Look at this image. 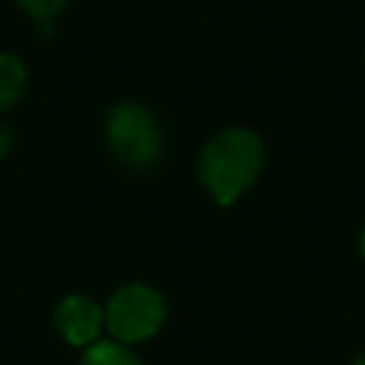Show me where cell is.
Wrapping results in <instances>:
<instances>
[{"label": "cell", "instance_id": "1", "mask_svg": "<svg viewBox=\"0 0 365 365\" xmlns=\"http://www.w3.org/2000/svg\"><path fill=\"white\" fill-rule=\"evenodd\" d=\"M265 165V145L254 128L228 125L217 131L197 157V177L217 205H234L254 188Z\"/></svg>", "mask_w": 365, "mask_h": 365}, {"label": "cell", "instance_id": "2", "mask_svg": "<svg viewBox=\"0 0 365 365\" xmlns=\"http://www.w3.org/2000/svg\"><path fill=\"white\" fill-rule=\"evenodd\" d=\"M103 134L114 160L131 171L154 168L163 160L165 151L163 125L154 117V111L143 103L123 100L111 106L103 123Z\"/></svg>", "mask_w": 365, "mask_h": 365}, {"label": "cell", "instance_id": "3", "mask_svg": "<svg viewBox=\"0 0 365 365\" xmlns=\"http://www.w3.org/2000/svg\"><path fill=\"white\" fill-rule=\"evenodd\" d=\"M103 317L108 336L134 348L160 334L168 319V302L160 288L148 282H128L106 299Z\"/></svg>", "mask_w": 365, "mask_h": 365}, {"label": "cell", "instance_id": "4", "mask_svg": "<svg viewBox=\"0 0 365 365\" xmlns=\"http://www.w3.org/2000/svg\"><path fill=\"white\" fill-rule=\"evenodd\" d=\"M51 322H54V331L60 334V339L80 351L94 345L100 339V334L106 331L103 305L97 299H91L88 294H66L54 305Z\"/></svg>", "mask_w": 365, "mask_h": 365}, {"label": "cell", "instance_id": "5", "mask_svg": "<svg viewBox=\"0 0 365 365\" xmlns=\"http://www.w3.org/2000/svg\"><path fill=\"white\" fill-rule=\"evenodd\" d=\"M29 86V66L14 51H0V114L14 108Z\"/></svg>", "mask_w": 365, "mask_h": 365}, {"label": "cell", "instance_id": "6", "mask_svg": "<svg viewBox=\"0 0 365 365\" xmlns=\"http://www.w3.org/2000/svg\"><path fill=\"white\" fill-rule=\"evenodd\" d=\"M80 365H143V359L137 356L131 345H123L108 336V339H97L94 345H88L83 351Z\"/></svg>", "mask_w": 365, "mask_h": 365}, {"label": "cell", "instance_id": "7", "mask_svg": "<svg viewBox=\"0 0 365 365\" xmlns=\"http://www.w3.org/2000/svg\"><path fill=\"white\" fill-rule=\"evenodd\" d=\"M68 3H71V0H14V6H17L23 14H29L34 23H40L43 29L51 26V23L68 9Z\"/></svg>", "mask_w": 365, "mask_h": 365}, {"label": "cell", "instance_id": "8", "mask_svg": "<svg viewBox=\"0 0 365 365\" xmlns=\"http://www.w3.org/2000/svg\"><path fill=\"white\" fill-rule=\"evenodd\" d=\"M11 148H14V131L0 120V160H6L11 154Z\"/></svg>", "mask_w": 365, "mask_h": 365}, {"label": "cell", "instance_id": "9", "mask_svg": "<svg viewBox=\"0 0 365 365\" xmlns=\"http://www.w3.org/2000/svg\"><path fill=\"white\" fill-rule=\"evenodd\" d=\"M359 257L365 259V225H362V231H359Z\"/></svg>", "mask_w": 365, "mask_h": 365}, {"label": "cell", "instance_id": "10", "mask_svg": "<svg viewBox=\"0 0 365 365\" xmlns=\"http://www.w3.org/2000/svg\"><path fill=\"white\" fill-rule=\"evenodd\" d=\"M351 365H365V351H362V354H359V356H356Z\"/></svg>", "mask_w": 365, "mask_h": 365}]
</instances>
